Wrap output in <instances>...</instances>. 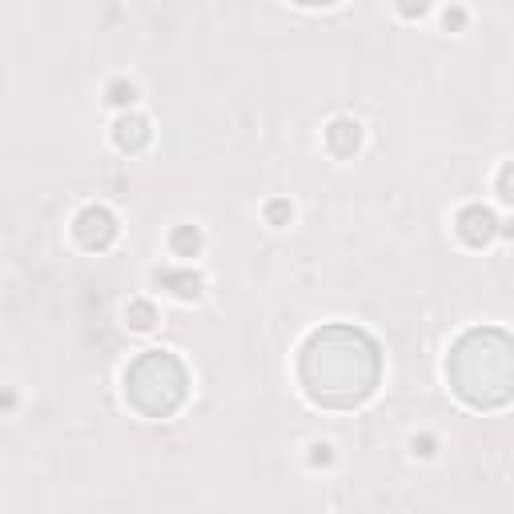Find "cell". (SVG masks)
Listing matches in <instances>:
<instances>
[{"mask_svg":"<svg viewBox=\"0 0 514 514\" xmlns=\"http://www.w3.org/2000/svg\"><path fill=\"white\" fill-rule=\"evenodd\" d=\"M298 374H302L306 394L318 406L350 410L374 394L382 358H378V346L370 334H362L354 326H322L302 346Z\"/></svg>","mask_w":514,"mask_h":514,"instance_id":"6da1fadb","label":"cell"},{"mask_svg":"<svg viewBox=\"0 0 514 514\" xmlns=\"http://www.w3.org/2000/svg\"><path fill=\"white\" fill-rule=\"evenodd\" d=\"M450 386L478 410H498L514 390V350L502 330H470L458 338L446 362Z\"/></svg>","mask_w":514,"mask_h":514,"instance_id":"7a4b0ae2","label":"cell"},{"mask_svg":"<svg viewBox=\"0 0 514 514\" xmlns=\"http://www.w3.org/2000/svg\"><path fill=\"white\" fill-rule=\"evenodd\" d=\"M185 386V366L165 350L141 354L125 374V394L145 418H169L185 402Z\"/></svg>","mask_w":514,"mask_h":514,"instance_id":"3957f363","label":"cell"},{"mask_svg":"<svg viewBox=\"0 0 514 514\" xmlns=\"http://www.w3.org/2000/svg\"><path fill=\"white\" fill-rule=\"evenodd\" d=\"M77 237L85 249H105L113 237H117V217L101 205H89L81 217H77Z\"/></svg>","mask_w":514,"mask_h":514,"instance_id":"277c9868","label":"cell"},{"mask_svg":"<svg viewBox=\"0 0 514 514\" xmlns=\"http://www.w3.org/2000/svg\"><path fill=\"white\" fill-rule=\"evenodd\" d=\"M458 229H462V237H466L470 245H486V241L498 233V217H494L490 209H482V205H470V209H462Z\"/></svg>","mask_w":514,"mask_h":514,"instance_id":"5b68a950","label":"cell"},{"mask_svg":"<svg viewBox=\"0 0 514 514\" xmlns=\"http://www.w3.org/2000/svg\"><path fill=\"white\" fill-rule=\"evenodd\" d=\"M113 137H117L121 149H141L149 141V125H145V117H121Z\"/></svg>","mask_w":514,"mask_h":514,"instance_id":"8992f818","label":"cell"},{"mask_svg":"<svg viewBox=\"0 0 514 514\" xmlns=\"http://www.w3.org/2000/svg\"><path fill=\"white\" fill-rule=\"evenodd\" d=\"M358 125L354 121H334L330 129H326V141H330V149L338 153V157H346V153H354L358 149Z\"/></svg>","mask_w":514,"mask_h":514,"instance_id":"52a82bcc","label":"cell"},{"mask_svg":"<svg viewBox=\"0 0 514 514\" xmlns=\"http://www.w3.org/2000/svg\"><path fill=\"white\" fill-rule=\"evenodd\" d=\"M125 318H129V326H133V330H149L157 314H153V306H149V302H133V306L125 310Z\"/></svg>","mask_w":514,"mask_h":514,"instance_id":"ba28073f","label":"cell"},{"mask_svg":"<svg viewBox=\"0 0 514 514\" xmlns=\"http://www.w3.org/2000/svg\"><path fill=\"white\" fill-rule=\"evenodd\" d=\"M161 282H165V286H177L181 298H197V278H193V274H165Z\"/></svg>","mask_w":514,"mask_h":514,"instance_id":"9c48e42d","label":"cell"},{"mask_svg":"<svg viewBox=\"0 0 514 514\" xmlns=\"http://www.w3.org/2000/svg\"><path fill=\"white\" fill-rule=\"evenodd\" d=\"M173 245H177V249H197L201 237H197L193 229H177V233H173Z\"/></svg>","mask_w":514,"mask_h":514,"instance_id":"30bf717a","label":"cell"},{"mask_svg":"<svg viewBox=\"0 0 514 514\" xmlns=\"http://www.w3.org/2000/svg\"><path fill=\"white\" fill-rule=\"evenodd\" d=\"M398 9H402V17H422L430 9V0H398Z\"/></svg>","mask_w":514,"mask_h":514,"instance_id":"8fae6325","label":"cell"},{"mask_svg":"<svg viewBox=\"0 0 514 514\" xmlns=\"http://www.w3.org/2000/svg\"><path fill=\"white\" fill-rule=\"evenodd\" d=\"M113 101H117V105L133 101V89H125V85H113Z\"/></svg>","mask_w":514,"mask_h":514,"instance_id":"7c38bea8","label":"cell"},{"mask_svg":"<svg viewBox=\"0 0 514 514\" xmlns=\"http://www.w3.org/2000/svg\"><path fill=\"white\" fill-rule=\"evenodd\" d=\"M298 5H310V9H326V5H338V0H298Z\"/></svg>","mask_w":514,"mask_h":514,"instance_id":"4fadbf2b","label":"cell"},{"mask_svg":"<svg viewBox=\"0 0 514 514\" xmlns=\"http://www.w3.org/2000/svg\"><path fill=\"white\" fill-rule=\"evenodd\" d=\"M270 217H274V221H282V217H286V205H282V201H278V205H270Z\"/></svg>","mask_w":514,"mask_h":514,"instance_id":"5bb4252c","label":"cell"}]
</instances>
